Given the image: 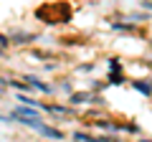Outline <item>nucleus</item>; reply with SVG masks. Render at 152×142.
<instances>
[{
	"instance_id": "f257e3e1",
	"label": "nucleus",
	"mask_w": 152,
	"mask_h": 142,
	"mask_svg": "<svg viewBox=\"0 0 152 142\" xmlns=\"http://www.w3.org/2000/svg\"><path fill=\"white\" fill-rule=\"evenodd\" d=\"M36 15L43 23H66V20H71V8L66 3H51V5L38 8Z\"/></svg>"
},
{
	"instance_id": "f03ea898",
	"label": "nucleus",
	"mask_w": 152,
	"mask_h": 142,
	"mask_svg": "<svg viewBox=\"0 0 152 142\" xmlns=\"http://www.w3.org/2000/svg\"><path fill=\"white\" fill-rule=\"evenodd\" d=\"M134 89L142 94H152V84H147V81H134Z\"/></svg>"
},
{
	"instance_id": "7ed1b4c3",
	"label": "nucleus",
	"mask_w": 152,
	"mask_h": 142,
	"mask_svg": "<svg viewBox=\"0 0 152 142\" xmlns=\"http://www.w3.org/2000/svg\"><path fill=\"white\" fill-rule=\"evenodd\" d=\"M86 99H91V94H71V102L74 104H81V102H86Z\"/></svg>"
},
{
	"instance_id": "20e7f679",
	"label": "nucleus",
	"mask_w": 152,
	"mask_h": 142,
	"mask_svg": "<svg viewBox=\"0 0 152 142\" xmlns=\"http://www.w3.org/2000/svg\"><path fill=\"white\" fill-rule=\"evenodd\" d=\"M8 43H10V41H8L5 36H0V46H8Z\"/></svg>"
},
{
	"instance_id": "39448f33",
	"label": "nucleus",
	"mask_w": 152,
	"mask_h": 142,
	"mask_svg": "<svg viewBox=\"0 0 152 142\" xmlns=\"http://www.w3.org/2000/svg\"><path fill=\"white\" fill-rule=\"evenodd\" d=\"M142 142H152V140H142Z\"/></svg>"
}]
</instances>
